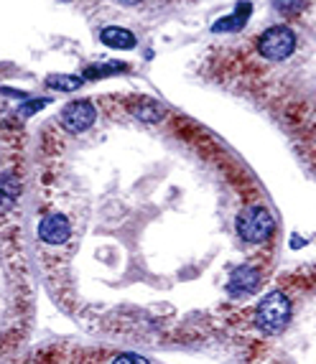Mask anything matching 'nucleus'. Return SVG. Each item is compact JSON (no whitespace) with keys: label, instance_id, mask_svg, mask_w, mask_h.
Masks as SVG:
<instances>
[{"label":"nucleus","instance_id":"nucleus-11","mask_svg":"<svg viewBox=\"0 0 316 364\" xmlns=\"http://www.w3.org/2000/svg\"><path fill=\"white\" fill-rule=\"evenodd\" d=\"M110 72H125V64H102V67H90L85 72V77L98 79V77H102V74H110Z\"/></svg>","mask_w":316,"mask_h":364},{"label":"nucleus","instance_id":"nucleus-7","mask_svg":"<svg viewBox=\"0 0 316 364\" xmlns=\"http://www.w3.org/2000/svg\"><path fill=\"white\" fill-rule=\"evenodd\" d=\"M260 270L253 265H240L232 273V280H230V293L235 296H248V293H256L260 288Z\"/></svg>","mask_w":316,"mask_h":364},{"label":"nucleus","instance_id":"nucleus-2","mask_svg":"<svg viewBox=\"0 0 316 364\" xmlns=\"http://www.w3.org/2000/svg\"><path fill=\"white\" fill-rule=\"evenodd\" d=\"M256 49L265 61H283L296 51V33L288 26H270L258 36Z\"/></svg>","mask_w":316,"mask_h":364},{"label":"nucleus","instance_id":"nucleus-1","mask_svg":"<svg viewBox=\"0 0 316 364\" xmlns=\"http://www.w3.org/2000/svg\"><path fill=\"white\" fill-rule=\"evenodd\" d=\"M275 232V219L260 204H248L237 214V235L248 245H265Z\"/></svg>","mask_w":316,"mask_h":364},{"label":"nucleus","instance_id":"nucleus-10","mask_svg":"<svg viewBox=\"0 0 316 364\" xmlns=\"http://www.w3.org/2000/svg\"><path fill=\"white\" fill-rule=\"evenodd\" d=\"M248 16H250V6H248V3H243V6L232 13V16H227L225 21L214 23V31H237V28H243L245 21H248Z\"/></svg>","mask_w":316,"mask_h":364},{"label":"nucleus","instance_id":"nucleus-6","mask_svg":"<svg viewBox=\"0 0 316 364\" xmlns=\"http://www.w3.org/2000/svg\"><path fill=\"white\" fill-rule=\"evenodd\" d=\"M21 199V178L16 171H0V214H8Z\"/></svg>","mask_w":316,"mask_h":364},{"label":"nucleus","instance_id":"nucleus-9","mask_svg":"<svg viewBox=\"0 0 316 364\" xmlns=\"http://www.w3.org/2000/svg\"><path fill=\"white\" fill-rule=\"evenodd\" d=\"M82 85H85V79L74 77V74H51V77L46 79V87L59 90V92H77Z\"/></svg>","mask_w":316,"mask_h":364},{"label":"nucleus","instance_id":"nucleus-3","mask_svg":"<svg viewBox=\"0 0 316 364\" xmlns=\"http://www.w3.org/2000/svg\"><path fill=\"white\" fill-rule=\"evenodd\" d=\"M95 122H98V107L92 105V100H72L59 112V125L72 135L85 133Z\"/></svg>","mask_w":316,"mask_h":364},{"label":"nucleus","instance_id":"nucleus-12","mask_svg":"<svg viewBox=\"0 0 316 364\" xmlns=\"http://www.w3.org/2000/svg\"><path fill=\"white\" fill-rule=\"evenodd\" d=\"M275 6H278L280 13H286V16H296L304 3L301 0H275Z\"/></svg>","mask_w":316,"mask_h":364},{"label":"nucleus","instance_id":"nucleus-14","mask_svg":"<svg viewBox=\"0 0 316 364\" xmlns=\"http://www.w3.org/2000/svg\"><path fill=\"white\" fill-rule=\"evenodd\" d=\"M110 364H151L148 359H143V357H138V354H130V352H125V354H117L115 359Z\"/></svg>","mask_w":316,"mask_h":364},{"label":"nucleus","instance_id":"nucleus-4","mask_svg":"<svg viewBox=\"0 0 316 364\" xmlns=\"http://www.w3.org/2000/svg\"><path fill=\"white\" fill-rule=\"evenodd\" d=\"M38 240L46 247H64L72 240V219L64 212H46L38 219Z\"/></svg>","mask_w":316,"mask_h":364},{"label":"nucleus","instance_id":"nucleus-15","mask_svg":"<svg viewBox=\"0 0 316 364\" xmlns=\"http://www.w3.org/2000/svg\"><path fill=\"white\" fill-rule=\"evenodd\" d=\"M120 3H128V6H133V3H140V0H120Z\"/></svg>","mask_w":316,"mask_h":364},{"label":"nucleus","instance_id":"nucleus-5","mask_svg":"<svg viewBox=\"0 0 316 364\" xmlns=\"http://www.w3.org/2000/svg\"><path fill=\"white\" fill-rule=\"evenodd\" d=\"M125 107H128V112L135 117V120L140 122H148V125H156V122H161L166 117V105H161L158 100L153 97H133L130 102H125Z\"/></svg>","mask_w":316,"mask_h":364},{"label":"nucleus","instance_id":"nucleus-8","mask_svg":"<svg viewBox=\"0 0 316 364\" xmlns=\"http://www.w3.org/2000/svg\"><path fill=\"white\" fill-rule=\"evenodd\" d=\"M100 41L107 49H117V51H130L138 46L135 33H130L128 28H120V26H107V28L100 31Z\"/></svg>","mask_w":316,"mask_h":364},{"label":"nucleus","instance_id":"nucleus-13","mask_svg":"<svg viewBox=\"0 0 316 364\" xmlns=\"http://www.w3.org/2000/svg\"><path fill=\"white\" fill-rule=\"evenodd\" d=\"M51 100L49 97H38L36 102H23L21 105V115H33V112H38L41 107H46Z\"/></svg>","mask_w":316,"mask_h":364}]
</instances>
